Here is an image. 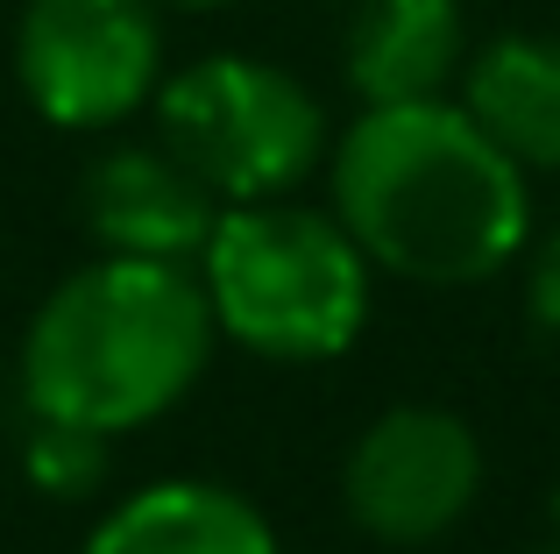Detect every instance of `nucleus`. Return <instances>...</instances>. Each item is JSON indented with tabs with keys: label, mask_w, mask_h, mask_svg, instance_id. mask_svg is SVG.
Wrapping results in <instances>:
<instances>
[{
	"label": "nucleus",
	"mask_w": 560,
	"mask_h": 554,
	"mask_svg": "<svg viewBox=\"0 0 560 554\" xmlns=\"http://www.w3.org/2000/svg\"><path fill=\"white\" fill-rule=\"evenodd\" d=\"M156 142L220 199H284L327 157V114L262 57H199L156 85Z\"/></svg>",
	"instance_id": "nucleus-4"
},
{
	"label": "nucleus",
	"mask_w": 560,
	"mask_h": 554,
	"mask_svg": "<svg viewBox=\"0 0 560 554\" xmlns=\"http://www.w3.org/2000/svg\"><path fill=\"white\" fill-rule=\"evenodd\" d=\"M220 327L199 270L107 256L71 270L22 334V405L100 434H136L199 384Z\"/></svg>",
	"instance_id": "nucleus-2"
},
{
	"label": "nucleus",
	"mask_w": 560,
	"mask_h": 554,
	"mask_svg": "<svg viewBox=\"0 0 560 554\" xmlns=\"http://www.w3.org/2000/svg\"><path fill=\"white\" fill-rule=\"evenodd\" d=\"M553 527H560V484H553Z\"/></svg>",
	"instance_id": "nucleus-14"
},
{
	"label": "nucleus",
	"mask_w": 560,
	"mask_h": 554,
	"mask_svg": "<svg viewBox=\"0 0 560 554\" xmlns=\"http://www.w3.org/2000/svg\"><path fill=\"white\" fill-rule=\"evenodd\" d=\"M199 291L234 348L262 362H327L348 356L370 320V256L341 213L248 199L220 207L199 250Z\"/></svg>",
	"instance_id": "nucleus-3"
},
{
	"label": "nucleus",
	"mask_w": 560,
	"mask_h": 554,
	"mask_svg": "<svg viewBox=\"0 0 560 554\" xmlns=\"http://www.w3.org/2000/svg\"><path fill=\"white\" fill-rule=\"evenodd\" d=\"M462 107L518 171H560V36H497L462 65Z\"/></svg>",
	"instance_id": "nucleus-10"
},
{
	"label": "nucleus",
	"mask_w": 560,
	"mask_h": 554,
	"mask_svg": "<svg viewBox=\"0 0 560 554\" xmlns=\"http://www.w3.org/2000/svg\"><path fill=\"white\" fill-rule=\"evenodd\" d=\"M482 490V441L447 405H390L341 462V505L383 547H433Z\"/></svg>",
	"instance_id": "nucleus-6"
},
{
	"label": "nucleus",
	"mask_w": 560,
	"mask_h": 554,
	"mask_svg": "<svg viewBox=\"0 0 560 554\" xmlns=\"http://www.w3.org/2000/svg\"><path fill=\"white\" fill-rule=\"evenodd\" d=\"M547 554H560V547H547Z\"/></svg>",
	"instance_id": "nucleus-15"
},
{
	"label": "nucleus",
	"mask_w": 560,
	"mask_h": 554,
	"mask_svg": "<svg viewBox=\"0 0 560 554\" xmlns=\"http://www.w3.org/2000/svg\"><path fill=\"white\" fill-rule=\"evenodd\" d=\"M341 65L362 107L440 100L468 65L462 0H362L355 22H348Z\"/></svg>",
	"instance_id": "nucleus-9"
},
{
	"label": "nucleus",
	"mask_w": 560,
	"mask_h": 554,
	"mask_svg": "<svg viewBox=\"0 0 560 554\" xmlns=\"http://www.w3.org/2000/svg\"><path fill=\"white\" fill-rule=\"evenodd\" d=\"M85 554H284L277 527L213 476H156L128 490L93 533Z\"/></svg>",
	"instance_id": "nucleus-8"
},
{
	"label": "nucleus",
	"mask_w": 560,
	"mask_h": 554,
	"mask_svg": "<svg viewBox=\"0 0 560 554\" xmlns=\"http://www.w3.org/2000/svg\"><path fill=\"white\" fill-rule=\"evenodd\" d=\"M164 8H228V0H164Z\"/></svg>",
	"instance_id": "nucleus-13"
},
{
	"label": "nucleus",
	"mask_w": 560,
	"mask_h": 554,
	"mask_svg": "<svg viewBox=\"0 0 560 554\" xmlns=\"http://www.w3.org/2000/svg\"><path fill=\"white\" fill-rule=\"evenodd\" d=\"M334 213L370 270L411 285H482L533 242L525 171L447 93L362 107L334 142Z\"/></svg>",
	"instance_id": "nucleus-1"
},
{
	"label": "nucleus",
	"mask_w": 560,
	"mask_h": 554,
	"mask_svg": "<svg viewBox=\"0 0 560 554\" xmlns=\"http://www.w3.org/2000/svg\"><path fill=\"white\" fill-rule=\"evenodd\" d=\"M525 313H533L539 334H560V228L533 250V264H525Z\"/></svg>",
	"instance_id": "nucleus-12"
},
{
	"label": "nucleus",
	"mask_w": 560,
	"mask_h": 554,
	"mask_svg": "<svg viewBox=\"0 0 560 554\" xmlns=\"http://www.w3.org/2000/svg\"><path fill=\"white\" fill-rule=\"evenodd\" d=\"M114 470V434L100 427H71V419H36L28 413V434H22V476L43 490V498H93Z\"/></svg>",
	"instance_id": "nucleus-11"
},
{
	"label": "nucleus",
	"mask_w": 560,
	"mask_h": 554,
	"mask_svg": "<svg viewBox=\"0 0 560 554\" xmlns=\"http://www.w3.org/2000/svg\"><path fill=\"white\" fill-rule=\"evenodd\" d=\"M85 228L107 256H150V264H199L220 221V199L164 150V142H121L85 171Z\"/></svg>",
	"instance_id": "nucleus-7"
},
{
	"label": "nucleus",
	"mask_w": 560,
	"mask_h": 554,
	"mask_svg": "<svg viewBox=\"0 0 560 554\" xmlns=\"http://www.w3.org/2000/svg\"><path fill=\"white\" fill-rule=\"evenodd\" d=\"M14 79L50 128H114L164 85L156 0H28Z\"/></svg>",
	"instance_id": "nucleus-5"
}]
</instances>
